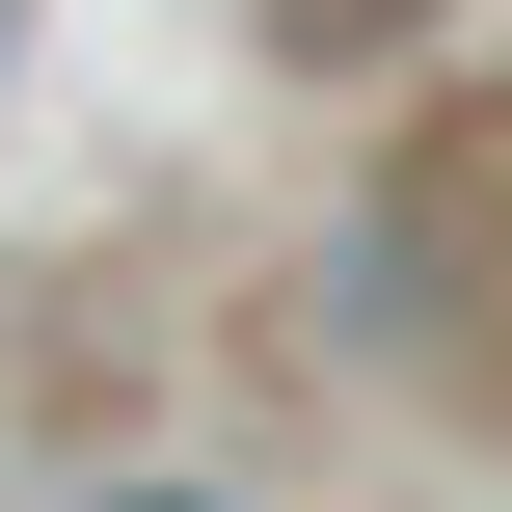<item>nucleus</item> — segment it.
Returning a JSON list of instances; mask_svg holds the SVG:
<instances>
[{
    "instance_id": "f257e3e1",
    "label": "nucleus",
    "mask_w": 512,
    "mask_h": 512,
    "mask_svg": "<svg viewBox=\"0 0 512 512\" xmlns=\"http://www.w3.org/2000/svg\"><path fill=\"white\" fill-rule=\"evenodd\" d=\"M135 512H189V486H135Z\"/></svg>"
}]
</instances>
